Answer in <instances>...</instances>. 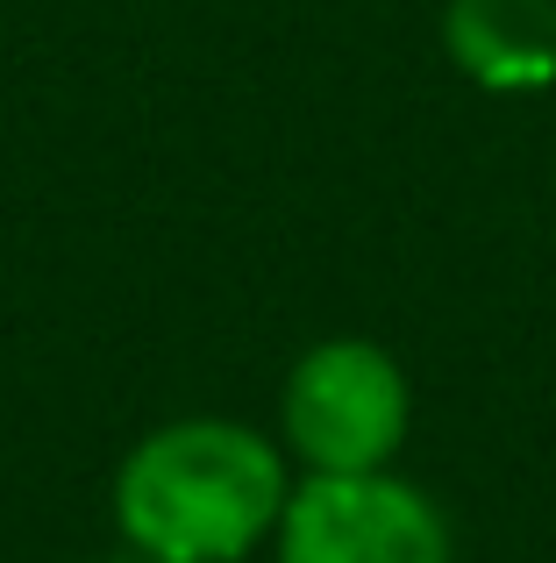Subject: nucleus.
<instances>
[{"instance_id": "f257e3e1", "label": "nucleus", "mask_w": 556, "mask_h": 563, "mask_svg": "<svg viewBox=\"0 0 556 563\" xmlns=\"http://www.w3.org/2000/svg\"><path fill=\"white\" fill-rule=\"evenodd\" d=\"M286 471L257 428L179 421L136 442L114 485L129 542L157 563H236L286 514Z\"/></svg>"}, {"instance_id": "20e7f679", "label": "nucleus", "mask_w": 556, "mask_h": 563, "mask_svg": "<svg viewBox=\"0 0 556 563\" xmlns=\"http://www.w3.org/2000/svg\"><path fill=\"white\" fill-rule=\"evenodd\" d=\"M443 36L492 93H535L556 79V0H449Z\"/></svg>"}, {"instance_id": "f03ea898", "label": "nucleus", "mask_w": 556, "mask_h": 563, "mask_svg": "<svg viewBox=\"0 0 556 563\" xmlns=\"http://www.w3.org/2000/svg\"><path fill=\"white\" fill-rule=\"evenodd\" d=\"M407 378L371 343H321L286 385V435L314 471H378L400 450Z\"/></svg>"}, {"instance_id": "7ed1b4c3", "label": "nucleus", "mask_w": 556, "mask_h": 563, "mask_svg": "<svg viewBox=\"0 0 556 563\" xmlns=\"http://www.w3.org/2000/svg\"><path fill=\"white\" fill-rule=\"evenodd\" d=\"M286 563H449V536L429 499L386 471H314L286 499Z\"/></svg>"}]
</instances>
